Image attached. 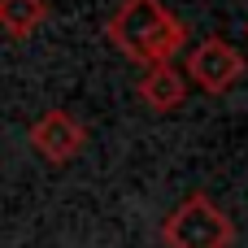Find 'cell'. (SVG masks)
Returning a JSON list of instances; mask_svg holds the SVG:
<instances>
[{"label": "cell", "instance_id": "cell-1", "mask_svg": "<svg viewBox=\"0 0 248 248\" xmlns=\"http://www.w3.org/2000/svg\"><path fill=\"white\" fill-rule=\"evenodd\" d=\"M105 39L135 65H170L174 52L187 44V26L161 0H122L105 26Z\"/></svg>", "mask_w": 248, "mask_h": 248}, {"label": "cell", "instance_id": "cell-4", "mask_svg": "<svg viewBox=\"0 0 248 248\" xmlns=\"http://www.w3.org/2000/svg\"><path fill=\"white\" fill-rule=\"evenodd\" d=\"M83 144H87V131H83V122H78L74 113H65V109H48V113L35 118V126H31V148H35L44 161H52V166L74 161V157L83 153Z\"/></svg>", "mask_w": 248, "mask_h": 248}, {"label": "cell", "instance_id": "cell-6", "mask_svg": "<svg viewBox=\"0 0 248 248\" xmlns=\"http://www.w3.org/2000/svg\"><path fill=\"white\" fill-rule=\"evenodd\" d=\"M48 4L44 0H0V35L9 39H26L44 26Z\"/></svg>", "mask_w": 248, "mask_h": 248}, {"label": "cell", "instance_id": "cell-5", "mask_svg": "<svg viewBox=\"0 0 248 248\" xmlns=\"http://www.w3.org/2000/svg\"><path fill=\"white\" fill-rule=\"evenodd\" d=\"M135 92H140V100H144L148 109H157V113H170V109H179V105H183V96H187V83H183V74H179L174 65H148V70L140 74Z\"/></svg>", "mask_w": 248, "mask_h": 248}, {"label": "cell", "instance_id": "cell-2", "mask_svg": "<svg viewBox=\"0 0 248 248\" xmlns=\"http://www.w3.org/2000/svg\"><path fill=\"white\" fill-rule=\"evenodd\" d=\"M161 240H166V248H231L235 227L205 192H196L166 218Z\"/></svg>", "mask_w": 248, "mask_h": 248}, {"label": "cell", "instance_id": "cell-7", "mask_svg": "<svg viewBox=\"0 0 248 248\" xmlns=\"http://www.w3.org/2000/svg\"><path fill=\"white\" fill-rule=\"evenodd\" d=\"M244 35H248V26H244Z\"/></svg>", "mask_w": 248, "mask_h": 248}, {"label": "cell", "instance_id": "cell-3", "mask_svg": "<svg viewBox=\"0 0 248 248\" xmlns=\"http://www.w3.org/2000/svg\"><path fill=\"white\" fill-rule=\"evenodd\" d=\"M187 74H192V83L196 87H205L209 96H222L240 74H244V57H240V48L235 44H227V39H201L192 52H187Z\"/></svg>", "mask_w": 248, "mask_h": 248}]
</instances>
